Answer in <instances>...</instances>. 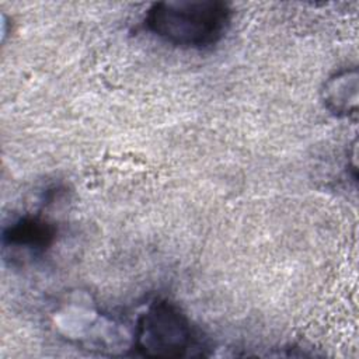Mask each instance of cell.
Here are the masks:
<instances>
[{"label":"cell","mask_w":359,"mask_h":359,"mask_svg":"<svg viewBox=\"0 0 359 359\" xmlns=\"http://www.w3.org/2000/svg\"><path fill=\"white\" fill-rule=\"evenodd\" d=\"M57 238V226L42 213H25L3 230V250L10 258H41Z\"/></svg>","instance_id":"3957f363"},{"label":"cell","mask_w":359,"mask_h":359,"mask_svg":"<svg viewBox=\"0 0 359 359\" xmlns=\"http://www.w3.org/2000/svg\"><path fill=\"white\" fill-rule=\"evenodd\" d=\"M324 107L339 118H351L358 111V70L342 69L330 76L321 87Z\"/></svg>","instance_id":"277c9868"},{"label":"cell","mask_w":359,"mask_h":359,"mask_svg":"<svg viewBox=\"0 0 359 359\" xmlns=\"http://www.w3.org/2000/svg\"><path fill=\"white\" fill-rule=\"evenodd\" d=\"M201 348L199 334L182 309L168 299H154L137 316L133 349L150 358H180Z\"/></svg>","instance_id":"7a4b0ae2"},{"label":"cell","mask_w":359,"mask_h":359,"mask_svg":"<svg viewBox=\"0 0 359 359\" xmlns=\"http://www.w3.org/2000/svg\"><path fill=\"white\" fill-rule=\"evenodd\" d=\"M231 14L230 6L220 0L158 1L146 11L144 27L172 46L206 49L224 36Z\"/></svg>","instance_id":"6da1fadb"}]
</instances>
